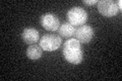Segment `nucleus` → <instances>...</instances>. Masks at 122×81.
<instances>
[{
    "mask_svg": "<svg viewBox=\"0 0 122 81\" xmlns=\"http://www.w3.org/2000/svg\"><path fill=\"white\" fill-rule=\"evenodd\" d=\"M117 7H118V10H119V12H121V10H122V1H121V0H118Z\"/></svg>",
    "mask_w": 122,
    "mask_h": 81,
    "instance_id": "11",
    "label": "nucleus"
},
{
    "mask_svg": "<svg viewBox=\"0 0 122 81\" xmlns=\"http://www.w3.org/2000/svg\"><path fill=\"white\" fill-rule=\"evenodd\" d=\"M98 11L105 17H113L119 12L117 2L113 0H102L98 3Z\"/></svg>",
    "mask_w": 122,
    "mask_h": 81,
    "instance_id": "4",
    "label": "nucleus"
},
{
    "mask_svg": "<svg viewBox=\"0 0 122 81\" xmlns=\"http://www.w3.org/2000/svg\"><path fill=\"white\" fill-rule=\"evenodd\" d=\"M61 43H62L61 37L55 33L44 34L39 41V45L43 49V51L47 52H53L58 50L61 47Z\"/></svg>",
    "mask_w": 122,
    "mask_h": 81,
    "instance_id": "3",
    "label": "nucleus"
},
{
    "mask_svg": "<svg viewBox=\"0 0 122 81\" xmlns=\"http://www.w3.org/2000/svg\"><path fill=\"white\" fill-rule=\"evenodd\" d=\"M66 17L70 24L73 26H81L86 24L87 20V12L81 6H74L68 10Z\"/></svg>",
    "mask_w": 122,
    "mask_h": 81,
    "instance_id": "2",
    "label": "nucleus"
},
{
    "mask_svg": "<svg viewBox=\"0 0 122 81\" xmlns=\"http://www.w3.org/2000/svg\"><path fill=\"white\" fill-rule=\"evenodd\" d=\"M63 57L67 62L73 65H78L83 59V53L81 43L76 38H68L63 45Z\"/></svg>",
    "mask_w": 122,
    "mask_h": 81,
    "instance_id": "1",
    "label": "nucleus"
},
{
    "mask_svg": "<svg viewBox=\"0 0 122 81\" xmlns=\"http://www.w3.org/2000/svg\"><path fill=\"white\" fill-rule=\"evenodd\" d=\"M82 2L85 3V4H86V5H95V4H97L99 1L98 0H83Z\"/></svg>",
    "mask_w": 122,
    "mask_h": 81,
    "instance_id": "10",
    "label": "nucleus"
},
{
    "mask_svg": "<svg viewBox=\"0 0 122 81\" xmlns=\"http://www.w3.org/2000/svg\"><path fill=\"white\" fill-rule=\"evenodd\" d=\"M21 38L26 45H34L40 41L39 30L34 28H25L21 33Z\"/></svg>",
    "mask_w": 122,
    "mask_h": 81,
    "instance_id": "7",
    "label": "nucleus"
},
{
    "mask_svg": "<svg viewBox=\"0 0 122 81\" xmlns=\"http://www.w3.org/2000/svg\"><path fill=\"white\" fill-rule=\"evenodd\" d=\"M42 55H43V49L38 44L30 45L26 49V57L30 60H39Z\"/></svg>",
    "mask_w": 122,
    "mask_h": 81,
    "instance_id": "8",
    "label": "nucleus"
},
{
    "mask_svg": "<svg viewBox=\"0 0 122 81\" xmlns=\"http://www.w3.org/2000/svg\"><path fill=\"white\" fill-rule=\"evenodd\" d=\"M58 33H59V36H60L61 38H70L71 37L74 36L75 26H73L72 24H70L68 21L63 22V24L60 25V28L58 29Z\"/></svg>",
    "mask_w": 122,
    "mask_h": 81,
    "instance_id": "9",
    "label": "nucleus"
},
{
    "mask_svg": "<svg viewBox=\"0 0 122 81\" xmlns=\"http://www.w3.org/2000/svg\"><path fill=\"white\" fill-rule=\"evenodd\" d=\"M41 25L48 32H56L60 28V20L53 13H45L40 18Z\"/></svg>",
    "mask_w": 122,
    "mask_h": 81,
    "instance_id": "6",
    "label": "nucleus"
},
{
    "mask_svg": "<svg viewBox=\"0 0 122 81\" xmlns=\"http://www.w3.org/2000/svg\"><path fill=\"white\" fill-rule=\"evenodd\" d=\"M95 30L91 25L83 24L75 29L74 38H76L81 44H89L94 38Z\"/></svg>",
    "mask_w": 122,
    "mask_h": 81,
    "instance_id": "5",
    "label": "nucleus"
}]
</instances>
